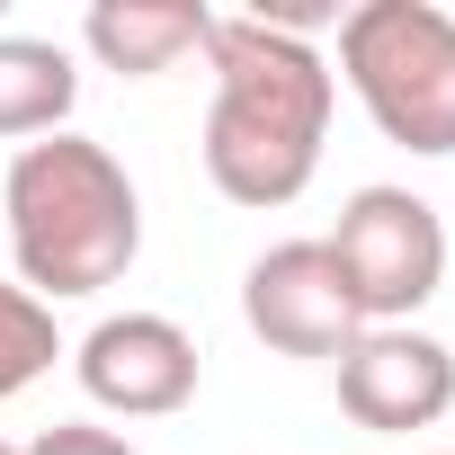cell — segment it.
I'll use <instances>...</instances> for the list:
<instances>
[{
    "label": "cell",
    "mask_w": 455,
    "mask_h": 455,
    "mask_svg": "<svg viewBox=\"0 0 455 455\" xmlns=\"http://www.w3.org/2000/svg\"><path fill=\"white\" fill-rule=\"evenodd\" d=\"M214 108H205V179L233 205H295L322 170V134H331V63L268 28L259 10L214 19Z\"/></svg>",
    "instance_id": "cell-1"
},
{
    "label": "cell",
    "mask_w": 455,
    "mask_h": 455,
    "mask_svg": "<svg viewBox=\"0 0 455 455\" xmlns=\"http://www.w3.org/2000/svg\"><path fill=\"white\" fill-rule=\"evenodd\" d=\"M10 251H19V286L36 304H72V295H108L134 251H143V196L125 179V161L90 134H36L19 143L10 179Z\"/></svg>",
    "instance_id": "cell-2"
},
{
    "label": "cell",
    "mask_w": 455,
    "mask_h": 455,
    "mask_svg": "<svg viewBox=\"0 0 455 455\" xmlns=\"http://www.w3.org/2000/svg\"><path fill=\"white\" fill-rule=\"evenodd\" d=\"M339 72L384 143L455 161V19L437 0H357L339 19Z\"/></svg>",
    "instance_id": "cell-3"
},
{
    "label": "cell",
    "mask_w": 455,
    "mask_h": 455,
    "mask_svg": "<svg viewBox=\"0 0 455 455\" xmlns=\"http://www.w3.org/2000/svg\"><path fill=\"white\" fill-rule=\"evenodd\" d=\"M331 259L366 313V331H393L411 322L437 286H446V223L428 196L411 188H357L339 205V233H331Z\"/></svg>",
    "instance_id": "cell-4"
},
{
    "label": "cell",
    "mask_w": 455,
    "mask_h": 455,
    "mask_svg": "<svg viewBox=\"0 0 455 455\" xmlns=\"http://www.w3.org/2000/svg\"><path fill=\"white\" fill-rule=\"evenodd\" d=\"M242 322H251L277 357H331V366H339V357L357 348V331H366V313H357V295H348L331 242H277V251H259V259L242 268Z\"/></svg>",
    "instance_id": "cell-5"
},
{
    "label": "cell",
    "mask_w": 455,
    "mask_h": 455,
    "mask_svg": "<svg viewBox=\"0 0 455 455\" xmlns=\"http://www.w3.org/2000/svg\"><path fill=\"white\" fill-rule=\"evenodd\" d=\"M72 375L116 419H170V411L196 402V339L170 313H108L72 348Z\"/></svg>",
    "instance_id": "cell-6"
},
{
    "label": "cell",
    "mask_w": 455,
    "mask_h": 455,
    "mask_svg": "<svg viewBox=\"0 0 455 455\" xmlns=\"http://www.w3.org/2000/svg\"><path fill=\"white\" fill-rule=\"evenodd\" d=\"M339 411L375 437H411L437 428L455 411V348L393 322V331H357V348L339 357Z\"/></svg>",
    "instance_id": "cell-7"
},
{
    "label": "cell",
    "mask_w": 455,
    "mask_h": 455,
    "mask_svg": "<svg viewBox=\"0 0 455 455\" xmlns=\"http://www.w3.org/2000/svg\"><path fill=\"white\" fill-rule=\"evenodd\" d=\"M81 45L108 72H125V81H161L188 54L214 45V10L205 0H99V10L81 19Z\"/></svg>",
    "instance_id": "cell-8"
},
{
    "label": "cell",
    "mask_w": 455,
    "mask_h": 455,
    "mask_svg": "<svg viewBox=\"0 0 455 455\" xmlns=\"http://www.w3.org/2000/svg\"><path fill=\"white\" fill-rule=\"evenodd\" d=\"M72 108H81V72H72L63 45H45V36H0V143L63 134Z\"/></svg>",
    "instance_id": "cell-9"
},
{
    "label": "cell",
    "mask_w": 455,
    "mask_h": 455,
    "mask_svg": "<svg viewBox=\"0 0 455 455\" xmlns=\"http://www.w3.org/2000/svg\"><path fill=\"white\" fill-rule=\"evenodd\" d=\"M63 357V331H54V304H36L28 286L0 277V402H19L36 375H54Z\"/></svg>",
    "instance_id": "cell-10"
},
{
    "label": "cell",
    "mask_w": 455,
    "mask_h": 455,
    "mask_svg": "<svg viewBox=\"0 0 455 455\" xmlns=\"http://www.w3.org/2000/svg\"><path fill=\"white\" fill-rule=\"evenodd\" d=\"M28 455H134V446H125L116 428H90V419H54V428H45Z\"/></svg>",
    "instance_id": "cell-11"
},
{
    "label": "cell",
    "mask_w": 455,
    "mask_h": 455,
    "mask_svg": "<svg viewBox=\"0 0 455 455\" xmlns=\"http://www.w3.org/2000/svg\"><path fill=\"white\" fill-rule=\"evenodd\" d=\"M0 455H28V446H10V437H0Z\"/></svg>",
    "instance_id": "cell-12"
}]
</instances>
